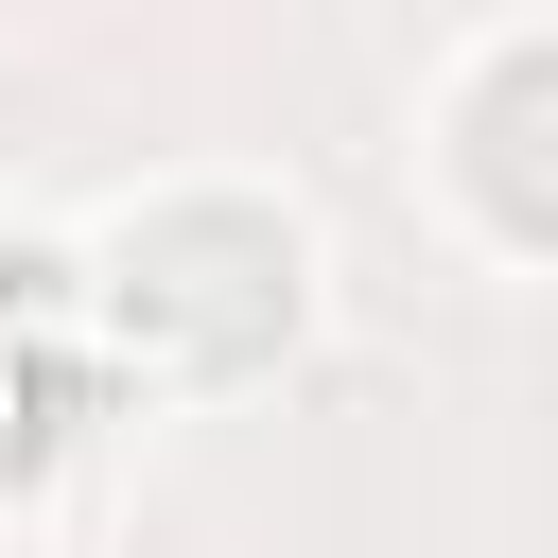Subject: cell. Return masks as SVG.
Listing matches in <instances>:
<instances>
[{
    "mask_svg": "<svg viewBox=\"0 0 558 558\" xmlns=\"http://www.w3.org/2000/svg\"><path fill=\"white\" fill-rule=\"evenodd\" d=\"M122 331H157L192 384H244L262 349H296V314H314V227L279 209V192H157V209H122Z\"/></svg>",
    "mask_w": 558,
    "mask_h": 558,
    "instance_id": "6da1fadb",
    "label": "cell"
},
{
    "mask_svg": "<svg viewBox=\"0 0 558 558\" xmlns=\"http://www.w3.org/2000/svg\"><path fill=\"white\" fill-rule=\"evenodd\" d=\"M436 174L488 244H541L558 209V35H471L436 87Z\"/></svg>",
    "mask_w": 558,
    "mask_h": 558,
    "instance_id": "7a4b0ae2",
    "label": "cell"
}]
</instances>
